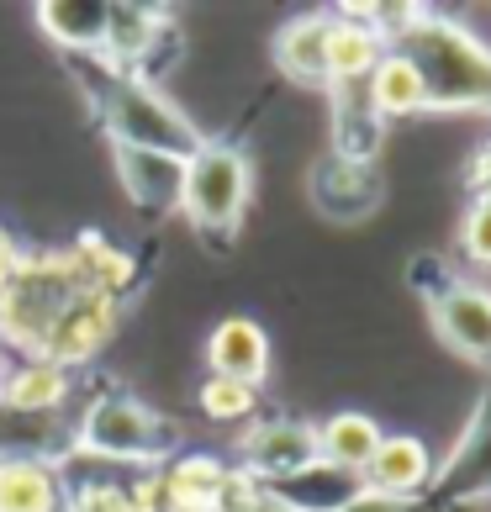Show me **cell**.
<instances>
[{"instance_id": "cell-30", "label": "cell", "mask_w": 491, "mask_h": 512, "mask_svg": "<svg viewBox=\"0 0 491 512\" xmlns=\"http://www.w3.org/2000/svg\"><path fill=\"white\" fill-rule=\"evenodd\" d=\"M470 185H476V196H481V191H491V143L481 148V159L470 164Z\"/></svg>"}, {"instance_id": "cell-31", "label": "cell", "mask_w": 491, "mask_h": 512, "mask_svg": "<svg viewBox=\"0 0 491 512\" xmlns=\"http://www.w3.org/2000/svg\"><path fill=\"white\" fill-rule=\"evenodd\" d=\"M249 512H296V507H291L286 497H280V491H270V486H264V497H259Z\"/></svg>"}, {"instance_id": "cell-23", "label": "cell", "mask_w": 491, "mask_h": 512, "mask_svg": "<svg viewBox=\"0 0 491 512\" xmlns=\"http://www.w3.org/2000/svg\"><path fill=\"white\" fill-rule=\"evenodd\" d=\"M69 259H74V270H80V280L90 291L117 296V301L132 291V259L122 249H111L101 233H80L69 243Z\"/></svg>"}, {"instance_id": "cell-12", "label": "cell", "mask_w": 491, "mask_h": 512, "mask_svg": "<svg viewBox=\"0 0 491 512\" xmlns=\"http://www.w3.org/2000/svg\"><path fill=\"white\" fill-rule=\"evenodd\" d=\"M433 481V454L418 433H386L375 460L365 465L360 486L365 491H381V497H402V502H418Z\"/></svg>"}, {"instance_id": "cell-14", "label": "cell", "mask_w": 491, "mask_h": 512, "mask_svg": "<svg viewBox=\"0 0 491 512\" xmlns=\"http://www.w3.org/2000/svg\"><path fill=\"white\" fill-rule=\"evenodd\" d=\"M312 433H317V460L344 470V476H354V481L365 476V465L375 460V449H381V439H386L381 423H375L370 412H354V407L328 412Z\"/></svg>"}, {"instance_id": "cell-4", "label": "cell", "mask_w": 491, "mask_h": 512, "mask_svg": "<svg viewBox=\"0 0 491 512\" xmlns=\"http://www.w3.org/2000/svg\"><path fill=\"white\" fill-rule=\"evenodd\" d=\"M175 444H180V428L164 423V417L138 402L127 391H111L96 396L85 407L80 428H74V449L80 454H101V460H117V465H143V470H159L175 460Z\"/></svg>"}, {"instance_id": "cell-5", "label": "cell", "mask_w": 491, "mask_h": 512, "mask_svg": "<svg viewBox=\"0 0 491 512\" xmlns=\"http://www.w3.org/2000/svg\"><path fill=\"white\" fill-rule=\"evenodd\" d=\"M254 196V169L243 159V148L212 143L206 138L191 159H185V185H180V212L191 217L196 233L206 238H233L243 227Z\"/></svg>"}, {"instance_id": "cell-13", "label": "cell", "mask_w": 491, "mask_h": 512, "mask_svg": "<svg viewBox=\"0 0 491 512\" xmlns=\"http://www.w3.org/2000/svg\"><path fill=\"white\" fill-rule=\"evenodd\" d=\"M69 481L43 454H0V512H64Z\"/></svg>"}, {"instance_id": "cell-26", "label": "cell", "mask_w": 491, "mask_h": 512, "mask_svg": "<svg viewBox=\"0 0 491 512\" xmlns=\"http://www.w3.org/2000/svg\"><path fill=\"white\" fill-rule=\"evenodd\" d=\"M64 512H132V497L117 481H85V486H69Z\"/></svg>"}, {"instance_id": "cell-22", "label": "cell", "mask_w": 491, "mask_h": 512, "mask_svg": "<svg viewBox=\"0 0 491 512\" xmlns=\"http://www.w3.org/2000/svg\"><path fill=\"white\" fill-rule=\"evenodd\" d=\"M365 96L370 106L381 111V117H418V111H428V90H423V74L412 69L396 48H386V59L375 64V74L365 80Z\"/></svg>"}, {"instance_id": "cell-3", "label": "cell", "mask_w": 491, "mask_h": 512, "mask_svg": "<svg viewBox=\"0 0 491 512\" xmlns=\"http://www.w3.org/2000/svg\"><path fill=\"white\" fill-rule=\"evenodd\" d=\"M85 291L80 270H74L69 249H22L11 286L0 291V349L32 359L43 349L48 328L59 322V312Z\"/></svg>"}, {"instance_id": "cell-1", "label": "cell", "mask_w": 491, "mask_h": 512, "mask_svg": "<svg viewBox=\"0 0 491 512\" xmlns=\"http://www.w3.org/2000/svg\"><path fill=\"white\" fill-rule=\"evenodd\" d=\"M375 32L423 74L428 111H491V43L423 6H365Z\"/></svg>"}, {"instance_id": "cell-17", "label": "cell", "mask_w": 491, "mask_h": 512, "mask_svg": "<svg viewBox=\"0 0 491 512\" xmlns=\"http://www.w3.org/2000/svg\"><path fill=\"white\" fill-rule=\"evenodd\" d=\"M386 143V117L370 106L365 85H338L333 90V154L349 164H375Z\"/></svg>"}, {"instance_id": "cell-18", "label": "cell", "mask_w": 491, "mask_h": 512, "mask_svg": "<svg viewBox=\"0 0 491 512\" xmlns=\"http://www.w3.org/2000/svg\"><path fill=\"white\" fill-rule=\"evenodd\" d=\"M381 59H386V37L375 32L370 22H360V16L338 11L333 27H328V90L365 85Z\"/></svg>"}, {"instance_id": "cell-15", "label": "cell", "mask_w": 491, "mask_h": 512, "mask_svg": "<svg viewBox=\"0 0 491 512\" xmlns=\"http://www.w3.org/2000/svg\"><path fill=\"white\" fill-rule=\"evenodd\" d=\"M164 32H169V16L154 6H106V37H101L96 59L117 74H132L154 53V43Z\"/></svg>"}, {"instance_id": "cell-29", "label": "cell", "mask_w": 491, "mask_h": 512, "mask_svg": "<svg viewBox=\"0 0 491 512\" xmlns=\"http://www.w3.org/2000/svg\"><path fill=\"white\" fill-rule=\"evenodd\" d=\"M16 264H22V243H16V233H11V227H0V291L11 286Z\"/></svg>"}, {"instance_id": "cell-2", "label": "cell", "mask_w": 491, "mask_h": 512, "mask_svg": "<svg viewBox=\"0 0 491 512\" xmlns=\"http://www.w3.org/2000/svg\"><path fill=\"white\" fill-rule=\"evenodd\" d=\"M101 69L96 80V111H101V127L106 138L117 148H154V154H175V159H191L196 148L206 143L201 127L185 117V111L164 96V90H154L148 80H138V74H117L106 69L101 59H90Z\"/></svg>"}, {"instance_id": "cell-28", "label": "cell", "mask_w": 491, "mask_h": 512, "mask_svg": "<svg viewBox=\"0 0 491 512\" xmlns=\"http://www.w3.org/2000/svg\"><path fill=\"white\" fill-rule=\"evenodd\" d=\"M338 512H418V502H402V497H381V491H354V497L338 507Z\"/></svg>"}, {"instance_id": "cell-32", "label": "cell", "mask_w": 491, "mask_h": 512, "mask_svg": "<svg viewBox=\"0 0 491 512\" xmlns=\"http://www.w3.org/2000/svg\"><path fill=\"white\" fill-rule=\"evenodd\" d=\"M6 365H11V359H6V349H0V375H6Z\"/></svg>"}, {"instance_id": "cell-7", "label": "cell", "mask_w": 491, "mask_h": 512, "mask_svg": "<svg viewBox=\"0 0 491 512\" xmlns=\"http://www.w3.org/2000/svg\"><path fill=\"white\" fill-rule=\"evenodd\" d=\"M117 322H122V301L117 296H101V291H80L69 301V307L59 312V322L48 328L43 349H37L32 359H48V365H64L69 375L85 370L90 359H101V349L117 338Z\"/></svg>"}, {"instance_id": "cell-8", "label": "cell", "mask_w": 491, "mask_h": 512, "mask_svg": "<svg viewBox=\"0 0 491 512\" xmlns=\"http://www.w3.org/2000/svg\"><path fill=\"white\" fill-rule=\"evenodd\" d=\"M317 465V433L312 423H291V417H275V423H254L238 439V470H249L259 486H280L301 476V470Z\"/></svg>"}, {"instance_id": "cell-9", "label": "cell", "mask_w": 491, "mask_h": 512, "mask_svg": "<svg viewBox=\"0 0 491 512\" xmlns=\"http://www.w3.org/2000/svg\"><path fill=\"white\" fill-rule=\"evenodd\" d=\"M312 206L328 222H365L381 206V175H375V164H349L338 154H323L312 164Z\"/></svg>"}, {"instance_id": "cell-11", "label": "cell", "mask_w": 491, "mask_h": 512, "mask_svg": "<svg viewBox=\"0 0 491 512\" xmlns=\"http://www.w3.org/2000/svg\"><path fill=\"white\" fill-rule=\"evenodd\" d=\"M206 375H228L259 391L270 381V333L254 317H222L206 338Z\"/></svg>"}, {"instance_id": "cell-6", "label": "cell", "mask_w": 491, "mask_h": 512, "mask_svg": "<svg viewBox=\"0 0 491 512\" xmlns=\"http://www.w3.org/2000/svg\"><path fill=\"white\" fill-rule=\"evenodd\" d=\"M412 286L428 301L433 333L470 365H491V291L460 275H444V280L412 275Z\"/></svg>"}, {"instance_id": "cell-10", "label": "cell", "mask_w": 491, "mask_h": 512, "mask_svg": "<svg viewBox=\"0 0 491 512\" xmlns=\"http://www.w3.org/2000/svg\"><path fill=\"white\" fill-rule=\"evenodd\" d=\"M111 159H117V180L127 201L138 212H180V185H185V159L175 154H154V148H117L111 143Z\"/></svg>"}, {"instance_id": "cell-25", "label": "cell", "mask_w": 491, "mask_h": 512, "mask_svg": "<svg viewBox=\"0 0 491 512\" xmlns=\"http://www.w3.org/2000/svg\"><path fill=\"white\" fill-rule=\"evenodd\" d=\"M460 249H465L470 264L491 270V191H481L476 201H470V212L460 222Z\"/></svg>"}, {"instance_id": "cell-16", "label": "cell", "mask_w": 491, "mask_h": 512, "mask_svg": "<svg viewBox=\"0 0 491 512\" xmlns=\"http://www.w3.org/2000/svg\"><path fill=\"white\" fill-rule=\"evenodd\" d=\"M69 391H74V375L64 365H48V359H11L6 375H0V407L22 417L59 412Z\"/></svg>"}, {"instance_id": "cell-27", "label": "cell", "mask_w": 491, "mask_h": 512, "mask_svg": "<svg viewBox=\"0 0 491 512\" xmlns=\"http://www.w3.org/2000/svg\"><path fill=\"white\" fill-rule=\"evenodd\" d=\"M264 497V486L249 476V470H238V465H228V476H222V491H217V502H212V512H249L254 502Z\"/></svg>"}, {"instance_id": "cell-20", "label": "cell", "mask_w": 491, "mask_h": 512, "mask_svg": "<svg viewBox=\"0 0 491 512\" xmlns=\"http://www.w3.org/2000/svg\"><path fill=\"white\" fill-rule=\"evenodd\" d=\"M222 476H228V465L212 460V454H175L169 465H159L164 507L169 512H212Z\"/></svg>"}, {"instance_id": "cell-21", "label": "cell", "mask_w": 491, "mask_h": 512, "mask_svg": "<svg viewBox=\"0 0 491 512\" xmlns=\"http://www.w3.org/2000/svg\"><path fill=\"white\" fill-rule=\"evenodd\" d=\"M37 27H43V37H53L64 53L96 59L101 37H106V6L101 0H43V6H37Z\"/></svg>"}, {"instance_id": "cell-19", "label": "cell", "mask_w": 491, "mask_h": 512, "mask_svg": "<svg viewBox=\"0 0 491 512\" xmlns=\"http://www.w3.org/2000/svg\"><path fill=\"white\" fill-rule=\"evenodd\" d=\"M328 27H333V16L307 11V16H291V22L275 32V64L286 80L328 85Z\"/></svg>"}, {"instance_id": "cell-24", "label": "cell", "mask_w": 491, "mask_h": 512, "mask_svg": "<svg viewBox=\"0 0 491 512\" xmlns=\"http://www.w3.org/2000/svg\"><path fill=\"white\" fill-rule=\"evenodd\" d=\"M196 402H201V412L212 417V423H243V417H254L259 391L243 386V381H228V375H206Z\"/></svg>"}]
</instances>
